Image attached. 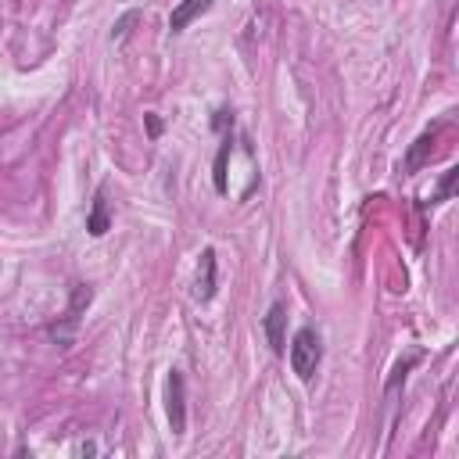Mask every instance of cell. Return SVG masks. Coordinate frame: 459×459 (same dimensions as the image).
I'll return each mask as SVG.
<instances>
[{"label": "cell", "instance_id": "obj_1", "mask_svg": "<svg viewBox=\"0 0 459 459\" xmlns=\"http://www.w3.org/2000/svg\"><path fill=\"white\" fill-rule=\"evenodd\" d=\"M291 370L302 377V380H312V373H316V366H319V359H323V344H319V334L312 330V327H302L298 334H295V341H291Z\"/></svg>", "mask_w": 459, "mask_h": 459}, {"label": "cell", "instance_id": "obj_2", "mask_svg": "<svg viewBox=\"0 0 459 459\" xmlns=\"http://www.w3.org/2000/svg\"><path fill=\"white\" fill-rule=\"evenodd\" d=\"M90 298H94V291H90L86 283H76V287H72V305H69L65 323H54V327H47L50 341H57V344H69V341H72V330H76V323H79V312L90 305Z\"/></svg>", "mask_w": 459, "mask_h": 459}, {"label": "cell", "instance_id": "obj_3", "mask_svg": "<svg viewBox=\"0 0 459 459\" xmlns=\"http://www.w3.org/2000/svg\"><path fill=\"white\" fill-rule=\"evenodd\" d=\"M169 427H172V434H183V427H187V398H183L180 370L169 373Z\"/></svg>", "mask_w": 459, "mask_h": 459}, {"label": "cell", "instance_id": "obj_4", "mask_svg": "<svg viewBox=\"0 0 459 459\" xmlns=\"http://www.w3.org/2000/svg\"><path fill=\"white\" fill-rule=\"evenodd\" d=\"M215 4V0H180L176 8H172V15H169V29L172 33H183L194 18H201L208 8Z\"/></svg>", "mask_w": 459, "mask_h": 459}, {"label": "cell", "instance_id": "obj_5", "mask_svg": "<svg viewBox=\"0 0 459 459\" xmlns=\"http://www.w3.org/2000/svg\"><path fill=\"white\" fill-rule=\"evenodd\" d=\"M283 319H287V309L276 302L269 312H266V319H262V330H266V337H269V348L280 356L283 348H287V341H283Z\"/></svg>", "mask_w": 459, "mask_h": 459}, {"label": "cell", "instance_id": "obj_6", "mask_svg": "<svg viewBox=\"0 0 459 459\" xmlns=\"http://www.w3.org/2000/svg\"><path fill=\"white\" fill-rule=\"evenodd\" d=\"M108 226H111L108 198H104V191H97V194H94V205H90V215H86V230H90V237H104Z\"/></svg>", "mask_w": 459, "mask_h": 459}, {"label": "cell", "instance_id": "obj_7", "mask_svg": "<svg viewBox=\"0 0 459 459\" xmlns=\"http://www.w3.org/2000/svg\"><path fill=\"white\" fill-rule=\"evenodd\" d=\"M215 295V251L205 248L201 251V266H198V298L208 302Z\"/></svg>", "mask_w": 459, "mask_h": 459}, {"label": "cell", "instance_id": "obj_8", "mask_svg": "<svg viewBox=\"0 0 459 459\" xmlns=\"http://www.w3.org/2000/svg\"><path fill=\"white\" fill-rule=\"evenodd\" d=\"M431 144H434V137H431V133H424V137L409 147V154H406V169H409V172H416V169L424 165V158L431 154Z\"/></svg>", "mask_w": 459, "mask_h": 459}, {"label": "cell", "instance_id": "obj_9", "mask_svg": "<svg viewBox=\"0 0 459 459\" xmlns=\"http://www.w3.org/2000/svg\"><path fill=\"white\" fill-rule=\"evenodd\" d=\"M455 180H459V169L452 165V169H445V176H441V183H438V194L431 198V205H441V201H448L452 194H455Z\"/></svg>", "mask_w": 459, "mask_h": 459}, {"label": "cell", "instance_id": "obj_10", "mask_svg": "<svg viewBox=\"0 0 459 459\" xmlns=\"http://www.w3.org/2000/svg\"><path fill=\"white\" fill-rule=\"evenodd\" d=\"M226 162H230V140L219 147V154H215V191L219 194H226Z\"/></svg>", "mask_w": 459, "mask_h": 459}, {"label": "cell", "instance_id": "obj_11", "mask_svg": "<svg viewBox=\"0 0 459 459\" xmlns=\"http://www.w3.org/2000/svg\"><path fill=\"white\" fill-rule=\"evenodd\" d=\"M137 22H140V11H126L119 22L111 26V40H126V36H130V29H133Z\"/></svg>", "mask_w": 459, "mask_h": 459}, {"label": "cell", "instance_id": "obj_12", "mask_svg": "<svg viewBox=\"0 0 459 459\" xmlns=\"http://www.w3.org/2000/svg\"><path fill=\"white\" fill-rule=\"evenodd\" d=\"M144 123H147V133L158 140L162 137V119H158V115H144Z\"/></svg>", "mask_w": 459, "mask_h": 459}]
</instances>
